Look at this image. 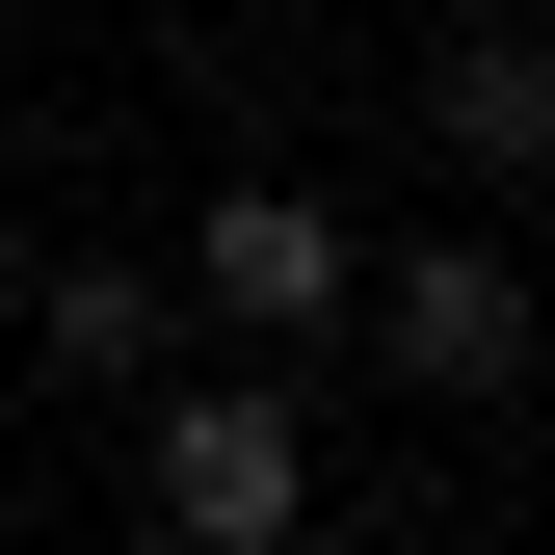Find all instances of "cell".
Segmentation results:
<instances>
[{
    "label": "cell",
    "instance_id": "cell-1",
    "mask_svg": "<svg viewBox=\"0 0 555 555\" xmlns=\"http://www.w3.org/2000/svg\"><path fill=\"white\" fill-rule=\"evenodd\" d=\"M159 424H132V503H159V555H318V397L264 371V344H159Z\"/></svg>",
    "mask_w": 555,
    "mask_h": 555
},
{
    "label": "cell",
    "instance_id": "cell-2",
    "mask_svg": "<svg viewBox=\"0 0 555 555\" xmlns=\"http://www.w3.org/2000/svg\"><path fill=\"white\" fill-rule=\"evenodd\" d=\"M344 264H371V238H344L292 159H238V185H185V264H159V292H185V344H264V371H318V344H344Z\"/></svg>",
    "mask_w": 555,
    "mask_h": 555
},
{
    "label": "cell",
    "instance_id": "cell-3",
    "mask_svg": "<svg viewBox=\"0 0 555 555\" xmlns=\"http://www.w3.org/2000/svg\"><path fill=\"white\" fill-rule=\"evenodd\" d=\"M344 344H371L397 397H450V424H503L529 397V264L503 238H397V264H344Z\"/></svg>",
    "mask_w": 555,
    "mask_h": 555
},
{
    "label": "cell",
    "instance_id": "cell-4",
    "mask_svg": "<svg viewBox=\"0 0 555 555\" xmlns=\"http://www.w3.org/2000/svg\"><path fill=\"white\" fill-rule=\"evenodd\" d=\"M424 132H450V159H476V185H529V159H555V53L503 27V0H476V27L424 53Z\"/></svg>",
    "mask_w": 555,
    "mask_h": 555
},
{
    "label": "cell",
    "instance_id": "cell-5",
    "mask_svg": "<svg viewBox=\"0 0 555 555\" xmlns=\"http://www.w3.org/2000/svg\"><path fill=\"white\" fill-rule=\"evenodd\" d=\"M27 344H53L80 397H132V371L185 344V292H159V264H27Z\"/></svg>",
    "mask_w": 555,
    "mask_h": 555
}]
</instances>
